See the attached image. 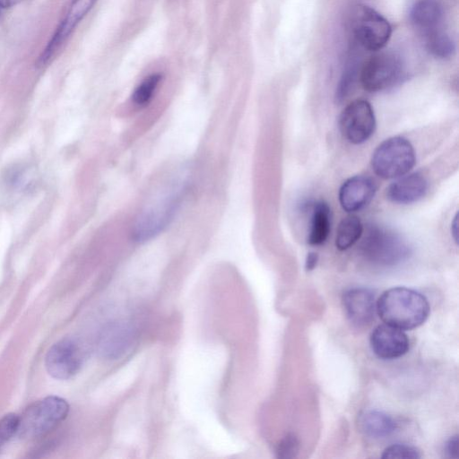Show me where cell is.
<instances>
[{"mask_svg":"<svg viewBox=\"0 0 459 459\" xmlns=\"http://www.w3.org/2000/svg\"><path fill=\"white\" fill-rule=\"evenodd\" d=\"M331 230V210L325 201L316 202L311 210L307 243L311 246L324 244Z\"/></svg>","mask_w":459,"mask_h":459,"instance_id":"cell-18","label":"cell"},{"mask_svg":"<svg viewBox=\"0 0 459 459\" xmlns=\"http://www.w3.org/2000/svg\"><path fill=\"white\" fill-rule=\"evenodd\" d=\"M135 342V330L126 323H115L103 330L99 337V352L108 359L126 353Z\"/></svg>","mask_w":459,"mask_h":459,"instance_id":"cell-15","label":"cell"},{"mask_svg":"<svg viewBox=\"0 0 459 459\" xmlns=\"http://www.w3.org/2000/svg\"><path fill=\"white\" fill-rule=\"evenodd\" d=\"M22 0H0V10L10 8Z\"/></svg>","mask_w":459,"mask_h":459,"instance_id":"cell-28","label":"cell"},{"mask_svg":"<svg viewBox=\"0 0 459 459\" xmlns=\"http://www.w3.org/2000/svg\"><path fill=\"white\" fill-rule=\"evenodd\" d=\"M376 125L373 108L365 100L351 102L339 117V129L342 136L353 144L368 141L374 134Z\"/></svg>","mask_w":459,"mask_h":459,"instance_id":"cell-8","label":"cell"},{"mask_svg":"<svg viewBox=\"0 0 459 459\" xmlns=\"http://www.w3.org/2000/svg\"><path fill=\"white\" fill-rule=\"evenodd\" d=\"M360 247L368 261L382 266L400 264L411 255V247L400 234L379 225L368 228Z\"/></svg>","mask_w":459,"mask_h":459,"instance_id":"cell-3","label":"cell"},{"mask_svg":"<svg viewBox=\"0 0 459 459\" xmlns=\"http://www.w3.org/2000/svg\"><path fill=\"white\" fill-rule=\"evenodd\" d=\"M19 415L9 413L0 419V447L17 434Z\"/></svg>","mask_w":459,"mask_h":459,"instance_id":"cell-24","label":"cell"},{"mask_svg":"<svg viewBox=\"0 0 459 459\" xmlns=\"http://www.w3.org/2000/svg\"><path fill=\"white\" fill-rule=\"evenodd\" d=\"M363 225L356 215L343 218L337 228L335 246L339 250L352 247L362 236Z\"/></svg>","mask_w":459,"mask_h":459,"instance_id":"cell-19","label":"cell"},{"mask_svg":"<svg viewBox=\"0 0 459 459\" xmlns=\"http://www.w3.org/2000/svg\"><path fill=\"white\" fill-rule=\"evenodd\" d=\"M377 191L375 181L368 177L358 175L348 178L339 190V202L348 212H354L367 206Z\"/></svg>","mask_w":459,"mask_h":459,"instance_id":"cell-14","label":"cell"},{"mask_svg":"<svg viewBox=\"0 0 459 459\" xmlns=\"http://www.w3.org/2000/svg\"><path fill=\"white\" fill-rule=\"evenodd\" d=\"M376 310L385 324L401 330H411L429 317L430 307L421 293L405 287L384 291L376 302Z\"/></svg>","mask_w":459,"mask_h":459,"instance_id":"cell-2","label":"cell"},{"mask_svg":"<svg viewBox=\"0 0 459 459\" xmlns=\"http://www.w3.org/2000/svg\"><path fill=\"white\" fill-rule=\"evenodd\" d=\"M69 405L57 396H48L30 404L19 415L17 435L22 438L41 437L61 423L67 416Z\"/></svg>","mask_w":459,"mask_h":459,"instance_id":"cell-4","label":"cell"},{"mask_svg":"<svg viewBox=\"0 0 459 459\" xmlns=\"http://www.w3.org/2000/svg\"><path fill=\"white\" fill-rule=\"evenodd\" d=\"M351 24L355 39L368 50L382 49L391 38L392 27L388 21L368 5L354 6Z\"/></svg>","mask_w":459,"mask_h":459,"instance_id":"cell-6","label":"cell"},{"mask_svg":"<svg viewBox=\"0 0 459 459\" xmlns=\"http://www.w3.org/2000/svg\"><path fill=\"white\" fill-rule=\"evenodd\" d=\"M189 185V171L180 169L161 186L136 217L132 238L143 243L162 232L173 221Z\"/></svg>","mask_w":459,"mask_h":459,"instance_id":"cell-1","label":"cell"},{"mask_svg":"<svg viewBox=\"0 0 459 459\" xmlns=\"http://www.w3.org/2000/svg\"><path fill=\"white\" fill-rule=\"evenodd\" d=\"M458 450V437L457 436L451 437L445 445V452L449 457H457Z\"/></svg>","mask_w":459,"mask_h":459,"instance_id":"cell-26","label":"cell"},{"mask_svg":"<svg viewBox=\"0 0 459 459\" xmlns=\"http://www.w3.org/2000/svg\"><path fill=\"white\" fill-rule=\"evenodd\" d=\"M361 431L374 439L385 438L396 429L394 420L386 413L376 410L364 411L359 420Z\"/></svg>","mask_w":459,"mask_h":459,"instance_id":"cell-17","label":"cell"},{"mask_svg":"<svg viewBox=\"0 0 459 459\" xmlns=\"http://www.w3.org/2000/svg\"><path fill=\"white\" fill-rule=\"evenodd\" d=\"M404 76L400 56L392 52H381L371 56L361 67L359 80L369 92H378L399 83Z\"/></svg>","mask_w":459,"mask_h":459,"instance_id":"cell-7","label":"cell"},{"mask_svg":"<svg viewBox=\"0 0 459 459\" xmlns=\"http://www.w3.org/2000/svg\"><path fill=\"white\" fill-rule=\"evenodd\" d=\"M359 74L354 65H350L342 74L336 88L335 99L337 102L342 101L352 91Z\"/></svg>","mask_w":459,"mask_h":459,"instance_id":"cell-22","label":"cell"},{"mask_svg":"<svg viewBox=\"0 0 459 459\" xmlns=\"http://www.w3.org/2000/svg\"><path fill=\"white\" fill-rule=\"evenodd\" d=\"M445 5L442 0H414L410 19L424 39L444 31Z\"/></svg>","mask_w":459,"mask_h":459,"instance_id":"cell-12","label":"cell"},{"mask_svg":"<svg viewBox=\"0 0 459 459\" xmlns=\"http://www.w3.org/2000/svg\"><path fill=\"white\" fill-rule=\"evenodd\" d=\"M397 178L386 188L385 195L391 202L409 204L420 200L426 195L428 181L422 174L414 172Z\"/></svg>","mask_w":459,"mask_h":459,"instance_id":"cell-16","label":"cell"},{"mask_svg":"<svg viewBox=\"0 0 459 459\" xmlns=\"http://www.w3.org/2000/svg\"><path fill=\"white\" fill-rule=\"evenodd\" d=\"M420 457V453L416 447L405 444H394L386 447L382 455V458L418 459Z\"/></svg>","mask_w":459,"mask_h":459,"instance_id":"cell-23","label":"cell"},{"mask_svg":"<svg viewBox=\"0 0 459 459\" xmlns=\"http://www.w3.org/2000/svg\"><path fill=\"white\" fill-rule=\"evenodd\" d=\"M457 214L455 215V217L454 218V221L452 222V227H451V230H452V234H453V237L455 240V242H457Z\"/></svg>","mask_w":459,"mask_h":459,"instance_id":"cell-29","label":"cell"},{"mask_svg":"<svg viewBox=\"0 0 459 459\" xmlns=\"http://www.w3.org/2000/svg\"><path fill=\"white\" fill-rule=\"evenodd\" d=\"M425 42L428 50L438 58H448L455 50V42L446 30L426 38Z\"/></svg>","mask_w":459,"mask_h":459,"instance_id":"cell-21","label":"cell"},{"mask_svg":"<svg viewBox=\"0 0 459 459\" xmlns=\"http://www.w3.org/2000/svg\"><path fill=\"white\" fill-rule=\"evenodd\" d=\"M299 443L294 435H287L280 442L277 448V455L281 458H292L299 451Z\"/></svg>","mask_w":459,"mask_h":459,"instance_id":"cell-25","label":"cell"},{"mask_svg":"<svg viewBox=\"0 0 459 459\" xmlns=\"http://www.w3.org/2000/svg\"><path fill=\"white\" fill-rule=\"evenodd\" d=\"M318 262V255L315 252H310L307 255L305 261V268L307 271L315 269Z\"/></svg>","mask_w":459,"mask_h":459,"instance_id":"cell-27","label":"cell"},{"mask_svg":"<svg viewBox=\"0 0 459 459\" xmlns=\"http://www.w3.org/2000/svg\"><path fill=\"white\" fill-rule=\"evenodd\" d=\"M372 351L380 359H394L406 354L410 348L407 335L397 327L387 324L378 325L370 333Z\"/></svg>","mask_w":459,"mask_h":459,"instance_id":"cell-11","label":"cell"},{"mask_svg":"<svg viewBox=\"0 0 459 459\" xmlns=\"http://www.w3.org/2000/svg\"><path fill=\"white\" fill-rule=\"evenodd\" d=\"M85 359V350L79 340L63 338L48 350L45 365L50 376L56 379H68L81 368Z\"/></svg>","mask_w":459,"mask_h":459,"instance_id":"cell-9","label":"cell"},{"mask_svg":"<svg viewBox=\"0 0 459 459\" xmlns=\"http://www.w3.org/2000/svg\"><path fill=\"white\" fill-rule=\"evenodd\" d=\"M342 306L349 321L359 327L374 320L376 300L374 292L367 288H352L342 295Z\"/></svg>","mask_w":459,"mask_h":459,"instance_id":"cell-13","label":"cell"},{"mask_svg":"<svg viewBox=\"0 0 459 459\" xmlns=\"http://www.w3.org/2000/svg\"><path fill=\"white\" fill-rule=\"evenodd\" d=\"M415 151L403 136H393L377 145L372 153L371 167L384 179L397 178L407 174L415 165Z\"/></svg>","mask_w":459,"mask_h":459,"instance_id":"cell-5","label":"cell"},{"mask_svg":"<svg viewBox=\"0 0 459 459\" xmlns=\"http://www.w3.org/2000/svg\"><path fill=\"white\" fill-rule=\"evenodd\" d=\"M98 0H69L65 14L38 59L44 66L56 55L77 25L93 8Z\"/></svg>","mask_w":459,"mask_h":459,"instance_id":"cell-10","label":"cell"},{"mask_svg":"<svg viewBox=\"0 0 459 459\" xmlns=\"http://www.w3.org/2000/svg\"><path fill=\"white\" fill-rule=\"evenodd\" d=\"M162 77L160 73H152L146 76L134 90L131 97L133 103L140 108L147 106L152 100Z\"/></svg>","mask_w":459,"mask_h":459,"instance_id":"cell-20","label":"cell"}]
</instances>
